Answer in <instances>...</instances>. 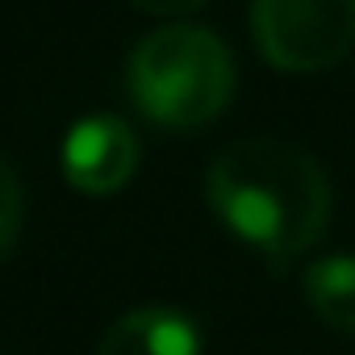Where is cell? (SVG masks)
Masks as SVG:
<instances>
[{
  "label": "cell",
  "mask_w": 355,
  "mask_h": 355,
  "mask_svg": "<svg viewBox=\"0 0 355 355\" xmlns=\"http://www.w3.org/2000/svg\"><path fill=\"white\" fill-rule=\"evenodd\" d=\"M134 9L142 13H155V17H180V13H193L201 5H209V0H130Z\"/></svg>",
  "instance_id": "8"
},
{
  "label": "cell",
  "mask_w": 355,
  "mask_h": 355,
  "mask_svg": "<svg viewBox=\"0 0 355 355\" xmlns=\"http://www.w3.org/2000/svg\"><path fill=\"white\" fill-rule=\"evenodd\" d=\"M214 214L268 259H293L313 247L330 222V180L322 163L280 138L226 146L205 175Z\"/></svg>",
  "instance_id": "1"
},
{
  "label": "cell",
  "mask_w": 355,
  "mask_h": 355,
  "mask_svg": "<svg viewBox=\"0 0 355 355\" xmlns=\"http://www.w3.org/2000/svg\"><path fill=\"white\" fill-rule=\"evenodd\" d=\"M301 288L322 322L355 334V255H330L309 263Z\"/></svg>",
  "instance_id": "6"
},
{
  "label": "cell",
  "mask_w": 355,
  "mask_h": 355,
  "mask_svg": "<svg viewBox=\"0 0 355 355\" xmlns=\"http://www.w3.org/2000/svg\"><path fill=\"white\" fill-rule=\"evenodd\" d=\"M259 55L280 71H326L355 46V0H251Z\"/></svg>",
  "instance_id": "3"
},
{
  "label": "cell",
  "mask_w": 355,
  "mask_h": 355,
  "mask_svg": "<svg viewBox=\"0 0 355 355\" xmlns=\"http://www.w3.org/2000/svg\"><path fill=\"white\" fill-rule=\"evenodd\" d=\"M96 355H201V330L175 309L146 305L117 318L96 343Z\"/></svg>",
  "instance_id": "5"
},
{
  "label": "cell",
  "mask_w": 355,
  "mask_h": 355,
  "mask_svg": "<svg viewBox=\"0 0 355 355\" xmlns=\"http://www.w3.org/2000/svg\"><path fill=\"white\" fill-rule=\"evenodd\" d=\"M138 167V138L121 117L96 113L71 125L63 142V175L67 184L92 197L117 193Z\"/></svg>",
  "instance_id": "4"
},
{
  "label": "cell",
  "mask_w": 355,
  "mask_h": 355,
  "mask_svg": "<svg viewBox=\"0 0 355 355\" xmlns=\"http://www.w3.org/2000/svg\"><path fill=\"white\" fill-rule=\"evenodd\" d=\"M125 88L142 117L167 130H197L234 96V59L214 30L163 26L146 34L130 63Z\"/></svg>",
  "instance_id": "2"
},
{
  "label": "cell",
  "mask_w": 355,
  "mask_h": 355,
  "mask_svg": "<svg viewBox=\"0 0 355 355\" xmlns=\"http://www.w3.org/2000/svg\"><path fill=\"white\" fill-rule=\"evenodd\" d=\"M21 214H26V197H21V180L17 167L9 163V155L0 150V255H9V247L21 234Z\"/></svg>",
  "instance_id": "7"
}]
</instances>
